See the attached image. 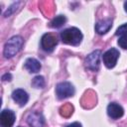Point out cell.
Returning <instances> with one entry per match:
<instances>
[{"instance_id": "9a60e30c", "label": "cell", "mask_w": 127, "mask_h": 127, "mask_svg": "<svg viewBox=\"0 0 127 127\" xmlns=\"http://www.w3.org/2000/svg\"><path fill=\"white\" fill-rule=\"evenodd\" d=\"M21 4V2H15V3H13L7 10H6V12L4 13V17H9L11 14H13L17 9H18V6Z\"/></svg>"}, {"instance_id": "2e32d148", "label": "cell", "mask_w": 127, "mask_h": 127, "mask_svg": "<svg viewBox=\"0 0 127 127\" xmlns=\"http://www.w3.org/2000/svg\"><path fill=\"white\" fill-rule=\"evenodd\" d=\"M118 45L120 48L124 49V50H127V34L126 35H122L119 40H118Z\"/></svg>"}, {"instance_id": "7a4b0ae2", "label": "cell", "mask_w": 127, "mask_h": 127, "mask_svg": "<svg viewBox=\"0 0 127 127\" xmlns=\"http://www.w3.org/2000/svg\"><path fill=\"white\" fill-rule=\"evenodd\" d=\"M24 44V40L21 36H14L10 40H8L4 46V51L3 55L6 59H11L16 54H18Z\"/></svg>"}, {"instance_id": "8fae6325", "label": "cell", "mask_w": 127, "mask_h": 127, "mask_svg": "<svg viewBox=\"0 0 127 127\" xmlns=\"http://www.w3.org/2000/svg\"><path fill=\"white\" fill-rule=\"evenodd\" d=\"M112 27V21L111 19H105L102 21H99L95 24V31L99 35L106 34Z\"/></svg>"}, {"instance_id": "7c38bea8", "label": "cell", "mask_w": 127, "mask_h": 127, "mask_svg": "<svg viewBox=\"0 0 127 127\" xmlns=\"http://www.w3.org/2000/svg\"><path fill=\"white\" fill-rule=\"evenodd\" d=\"M41 66H42L41 65V63L38 60L34 59V58L27 59L26 62H25V64H24V67L27 70H29V72H33V73L40 71Z\"/></svg>"}, {"instance_id": "277c9868", "label": "cell", "mask_w": 127, "mask_h": 127, "mask_svg": "<svg viewBox=\"0 0 127 127\" xmlns=\"http://www.w3.org/2000/svg\"><path fill=\"white\" fill-rule=\"evenodd\" d=\"M74 87L68 81H63L57 84L56 87V94L59 99H64L70 97L74 94Z\"/></svg>"}, {"instance_id": "4fadbf2b", "label": "cell", "mask_w": 127, "mask_h": 127, "mask_svg": "<svg viewBox=\"0 0 127 127\" xmlns=\"http://www.w3.org/2000/svg\"><path fill=\"white\" fill-rule=\"evenodd\" d=\"M65 22H66L65 16H64V15H59V16L55 17V18L50 22L49 26H50L51 28H56V29H57V28H61L63 25H64Z\"/></svg>"}, {"instance_id": "9c48e42d", "label": "cell", "mask_w": 127, "mask_h": 127, "mask_svg": "<svg viewBox=\"0 0 127 127\" xmlns=\"http://www.w3.org/2000/svg\"><path fill=\"white\" fill-rule=\"evenodd\" d=\"M107 114L112 119H119L124 114V109L121 105H119L116 102H111L107 106Z\"/></svg>"}, {"instance_id": "44dd1931", "label": "cell", "mask_w": 127, "mask_h": 127, "mask_svg": "<svg viewBox=\"0 0 127 127\" xmlns=\"http://www.w3.org/2000/svg\"><path fill=\"white\" fill-rule=\"evenodd\" d=\"M19 127H21V126H19Z\"/></svg>"}, {"instance_id": "ac0fdd59", "label": "cell", "mask_w": 127, "mask_h": 127, "mask_svg": "<svg viewBox=\"0 0 127 127\" xmlns=\"http://www.w3.org/2000/svg\"><path fill=\"white\" fill-rule=\"evenodd\" d=\"M11 78H12V75H11L10 73H5V74L2 76V79H3V80H11Z\"/></svg>"}, {"instance_id": "3957f363", "label": "cell", "mask_w": 127, "mask_h": 127, "mask_svg": "<svg viewBox=\"0 0 127 127\" xmlns=\"http://www.w3.org/2000/svg\"><path fill=\"white\" fill-rule=\"evenodd\" d=\"M101 56L102 54L100 50H95L92 53H90L84 60L85 67L91 71H97L99 69Z\"/></svg>"}, {"instance_id": "5bb4252c", "label": "cell", "mask_w": 127, "mask_h": 127, "mask_svg": "<svg viewBox=\"0 0 127 127\" xmlns=\"http://www.w3.org/2000/svg\"><path fill=\"white\" fill-rule=\"evenodd\" d=\"M46 82H45V78L42 75H37L33 78L32 80V85L35 88H43L45 86Z\"/></svg>"}, {"instance_id": "ffe728a7", "label": "cell", "mask_w": 127, "mask_h": 127, "mask_svg": "<svg viewBox=\"0 0 127 127\" xmlns=\"http://www.w3.org/2000/svg\"><path fill=\"white\" fill-rule=\"evenodd\" d=\"M124 10H125V11L127 12V1H126V2L124 3Z\"/></svg>"}, {"instance_id": "6da1fadb", "label": "cell", "mask_w": 127, "mask_h": 127, "mask_svg": "<svg viewBox=\"0 0 127 127\" xmlns=\"http://www.w3.org/2000/svg\"><path fill=\"white\" fill-rule=\"evenodd\" d=\"M82 33L80 32L79 29L75 27H71L68 29H65L61 32V39L63 43L66 45H71V46H78L81 41H82Z\"/></svg>"}, {"instance_id": "8992f818", "label": "cell", "mask_w": 127, "mask_h": 127, "mask_svg": "<svg viewBox=\"0 0 127 127\" xmlns=\"http://www.w3.org/2000/svg\"><path fill=\"white\" fill-rule=\"evenodd\" d=\"M57 45H58L57 37L53 34L47 33L41 39V47L46 52H53Z\"/></svg>"}, {"instance_id": "d6986e66", "label": "cell", "mask_w": 127, "mask_h": 127, "mask_svg": "<svg viewBox=\"0 0 127 127\" xmlns=\"http://www.w3.org/2000/svg\"><path fill=\"white\" fill-rule=\"evenodd\" d=\"M65 127H81V124L78 123V122H73V123H71V124L66 125Z\"/></svg>"}, {"instance_id": "5b68a950", "label": "cell", "mask_w": 127, "mask_h": 127, "mask_svg": "<svg viewBox=\"0 0 127 127\" xmlns=\"http://www.w3.org/2000/svg\"><path fill=\"white\" fill-rule=\"evenodd\" d=\"M120 56V53L117 49L115 48H111L109 50H107L103 56H102V60H103V64H105L106 67L108 68H112L115 66V64H117V60Z\"/></svg>"}, {"instance_id": "ba28073f", "label": "cell", "mask_w": 127, "mask_h": 127, "mask_svg": "<svg viewBox=\"0 0 127 127\" xmlns=\"http://www.w3.org/2000/svg\"><path fill=\"white\" fill-rule=\"evenodd\" d=\"M27 122L31 127H44L45 126V118L43 114L37 111L31 112L28 115Z\"/></svg>"}, {"instance_id": "52a82bcc", "label": "cell", "mask_w": 127, "mask_h": 127, "mask_svg": "<svg viewBox=\"0 0 127 127\" xmlns=\"http://www.w3.org/2000/svg\"><path fill=\"white\" fill-rule=\"evenodd\" d=\"M16 119L15 113L10 109H4L0 113V125L1 127H12Z\"/></svg>"}, {"instance_id": "30bf717a", "label": "cell", "mask_w": 127, "mask_h": 127, "mask_svg": "<svg viewBox=\"0 0 127 127\" xmlns=\"http://www.w3.org/2000/svg\"><path fill=\"white\" fill-rule=\"evenodd\" d=\"M12 98L20 106H24L29 100V95L24 89L18 88V89H15L12 92Z\"/></svg>"}, {"instance_id": "e0dca14e", "label": "cell", "mask_w": 127, "mask_h": 127, "mask_svg": "<svg viewBox=\"0 0 127 127\" xmlns=\"http://www.w3.org/2000/svg\"><path fill=\"white\" fill-rule=\"evenodd\" d=\"M126 34H127V23L121 25V26L116 30V33H115L116 36H119V35L122 36V35H126Z\"/></svg>"}]
</instances>
